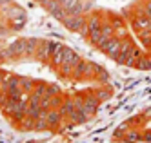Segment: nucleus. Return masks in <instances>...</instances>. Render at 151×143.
I'll return each instance as SVG.
<instances>
[{
  "instance_id": "1",
  "label": "nucleus",
  "mask_w": 151,
  "mask_h": 143,
  "mask_svg": "<svg viewBox=\"0 0 151 143\" xmlns=\"http://www.w3.org/2000/svg\"><path fill=\"white\" fill-rule=\"evenodd\" d=\"M80 60H82V56L78 53H75L71 47H68V51H66V56H64V62H62V65L57 69V73L62 76V78H68V80H71V76H73V71H75V67L80 63Z\"/></svg>"
},
{
  "instance_id": "16",
  "label": "nucleus",
  "mask_w": 151,
  "mask_h": 143,
  "mask_svg": "<svg viewBox=\"0 0 151 143\" xmlns=\"http://www.w3.org/2000/svg\"><path fill=\"white\" fill-rule=\"evenodd\" d=\"M4 74H6V73H2V71H0V85H2V80H4Z\"/></svg>"
},
{
  "instance_id": "6",
  "label": "nucleus",
  "mask_w": 151,
  "mask_h": 143,
  "mask_svg": "<svg viewBox=\"0 0 151 143\" xmlns=\"http://www.w3.org/2000/svg\"><path fill=\"white\" fill-rule=\"evenodd\" d=\"M58 112L64 118V122H69V118L77 112V105H75V102H73V96H64V102L58 107Z\"/></svg>"
},
{
  "instance_id": "10",
  "label": "nucleus",
  "mask_w": 151,
  "mask_h": 143,
  "mask_svg": "<svg viewBox=\"0 0 151 143\" xmlns=\"http://www.w3.org/2000/svg\"><path fill=\"white\" fill-rule=\"evenodd\" d=\"M35 85H37V80L29 78V76H20V89H22L24 92L31 94L33 89H35Z\"/></svg>"
},
{
  "instance_id": "13",
  "label": "nucleus",
  "mask_w": 151,
  "mask_h": 143,
  "mask_svg": "<svg viewBox=\"0 0 151 143\" xmlns=\"http://www.w3.org/2000/svg\"><path fill=\"white\" fill-rule=\"evenodd\" d=\"M62 94V89L58 85H55V83H47V89H46V96H49V98H55V96H60Z\"/></svg>"
},
{
  "instance_id": "7",
  "label": "nucleus",
  "mask_w": 151,
  "mask_h": 143,
  "mask_svg": "<svg viewBox=\"0 0 151 143\" xmlns=\"http://www.w3.org/2000/svg\"><path fill=\"white\" fill-rule=\"evenodd\" d=\"M46 123H47V129H57L64 123V118L60 116L58 109H49V111H46Z\"/></svg>"
},
{
  "instance_id": "8",
  "label": "nucleus",
  "mask_w": 151,
  "mask_h": 143,
  "mask_svg": "<svg viewBox=\"0 0 151 143\" xmlns=\"http://www.w3.org/2000/svg\"><path fill=\"white\" fill-rule=\"evenodd\" d=\"M120 141L122 143H144V139H142V129H131V127H129L124 132V136L120 138Z\"/></svg>"
},
{
  "instance_id": "12",
  "label": "nucleus",
  "mask_w": 151,
  "mask_h": 143,
  "mask_svg": "<svg viewBox=\"0 0 151 143\" xmlns=\"http://www.w3.org/2000/svg\"><path fill=\"white\" fill-rule=\"evenodd\" d=\"M93 92H95V96L99 98L100 102L107 100V98L111 96V89H107V87H104V85H100V87H96V89H93Z\"/></svg>"
},
{
  "instance_id": "4",
  "label": "nucleus",
  "mask_w": 151,
  "mask_h": 143,
  "mask_svg": "<svg viewBox=\"0 0 151 143\" xmlns=\"http://www.w3.org/2000/svg\"><path fill=\"white\" fill-rule=\"evenodd\" d=\"M53 47H55V42H51V40H40L35 58L38 62H42V63H49L51 54H53Z\"/></svg>"
},
{
  "instance_id": "14",
  "label": "nucleus",
  "mask_w": 151,
  "mask_h": 143,
  "mask_svg": "<svg viewBox=\"0 0 151 143\" xmlns=\"http://www.w3.org/2000/svg\"><path fill=\"white\" fill-rule=\"evenodd\" d=\"M142 139H144V143H151V127L142 129Z\"/></svg>"
},
{
  "instance_id": "2",
  "label": "nucleus",
  "mask_w": 151,
  "mask_h": 143,
  "mask_svg": "<svg viewBox=\"0 0 151 143\" xmlns=\"http://www.w3.org/2000/svg\"><path fill=\"white\" fill-rule=\"evenodd\" d=\"M99 105H100V100L95 96L93 89H89V91L84 92V103H82V107L78 111H82L86 116H88V120H91L96 114V111H99Z\"/></svg>"
},
{
  "instance_id": "5",
  "label": "nucleus",
  "mask_w": 151,
  "mask_h": 143,
  "mask_svg": "<svg viewBox=\"0 0 151 143\" xmlns=\"http://www.w3.org/2000/svg\"><path fill=\"white\" fill-rule=\"evenodd\" d=\"M66 51H68V46H64L60 42H55V47H53V54H51V60H49V65L53 69H58L62 62H64V56H66Z\"/></svg>"
},
{
  "instance_id": "15",
  "label": "nucleus",
  "mask_w": 151,
  "mask_h": 143,
  "mask_svg": "<svg viewBox=\"0 0 151 143\" xmlns=\"http://www.w3.org/2000/svg\"><path fill=\"white\" fill-rule=\"evenodd\" d=\"M4 62H7V60H6V56H4V51H0V65H2Z\"/></svg>"
},
{
  "instance_id": "9",
  "label": "nucleus",
  "mask_w": 151,
  "mask_h": 143,
  "mask_svg": "<svg viewBox=\"0 0 151 143\" xmlns=\"http://www.w3.org/2000/svg\"><path fill=\"white\" fill-rule=\"evenodd\" d=\"M146 122H147V118L144 116V112H140V114L133 116V118L129 120V122H126V123H127V127H131V129H144Z\"/></svg>"
},
{
  "instance_id": "3",
  "label": "nucleus",
  "mask_w": 151,
  "mask_h": 143,
  "mask_svg": "<svg viewBox=\"0 0 151 143\" xmlns=\"http://www.w3.org/2000/svg\"><path fill=\"white\" fill-rule=\"evenodd\" d=\"M4 51L6 60H18V58H26V38H18L11 42Z\"/></svg>"
},
{
  "instance_id": "11",
  "label": "nucleus",
  "mask_w": 151,
  "mask_h": 143,
  "mask_svg": "<svg viewBox=\"0 0 151 143\" xmlns=\"http://www.w3.org/2000/svg\"><path fill=\"white\" fill-rule=\"evenodd\" d=\"M135 69H138V71H151V54H144V56L138 60Z\"/></svg>"
}]
</instances>
